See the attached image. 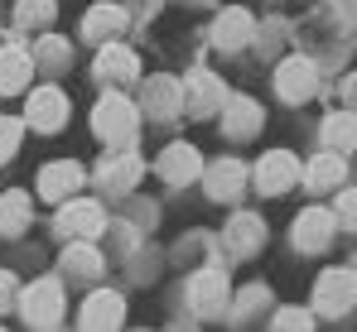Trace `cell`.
Here are the masks:
<instances>
[{"label":"cell","instance_id":"20","mask_svg":"<svg viewBox=\"0 0 357 332\" xmlns=\"http://www.w3.org/2000/svg\"><path fill=\"white\" fill-rule=\"evenodd\" d=\"M213 39H218L222 49H246V39H251V15H246V10H222L218 24H213Z\"/></svg>","mask_w":357,"mask_h":332},{"label":"cell","instance_id":"1","mask_svg":"<svg viewBox=\"0 0 357 332\" xmlns=\"http://www.w3.org/2000/svg\"><path fill=\"white\" fill-rule=\"evenodd\" d=\"M15 308L24 313L29 328H59L63 323V284L59 279H34V284H24Z\"/></svg>","mask_w":357,"mask_h":332},{"label":"cell","instance_id":"8","mask_svg":"<svg viewBox=\"0 0 357 332\" xmlns=\"http://www.w3.org/2000/svg\"><path fill=\"white\" fill-rule=\"evenodd\" d=\"M34 54L29 49H15V44H5L0 49V97H20L29 82H34Z\"/></svg>","mask_w":357,"mask_h":332},{"label":"cell","instance_id":"27","mask_svg":"<svg viewBox=\"0 0 357 332\" xmlns=\"http://www.w3.org/2000/svg\"><path fill=\"white\" fill-rule=\"evenodd\" d=\"M15 24H20V29H44V24H54V0H20V5H15Z\"/></svg>","mask_w":357,"mask_h":332},{"label":"cell","instance_id":"4","mask_svg":"<svg viewBox=\"0 0 357 332\" xmlns=\"http://www.w3.org/2000/svg\"><path fill=\"white\" fill-rule=\"evenodd\" d=\"M357 303V270H328V275H319L314 284V308L319 313H348Z\"/></svg>","mask_w":357,"mask_h":332},{"label":"cell","instance_id":"31","mask_svg":"<svg viewBox=\"0 0 357 332\" xmlns=\"http://www.w3.org/2000/svg\"><path fill=\"white\" fill-rule=\"evenodd\" d=\"M275 328H309V313L304 308H280L275 313Z\"/></svg>","mask_w":357,"mask_h":332},{"label":"cell","instance_id":"15","mask_svg":"<svg viewBox=\"0 0 357 332\" xmlns=\"http://www.w3.org/2000/svg\"><path fill=\"white\" fill-rule=\"evenodd\" d=\"M135 72H140V63H135L130 49H121V44H107V49L97 54V77H102V82H112V87L130 82Z\"/></svg>","mask_w":357,"mask_h":332},{"label":"cell","instance_id":"11","mask_svg":"<svg viewBox=\"0 0 357 332\" xmlns=\"http://www.w3.org/2000/svg\"><path fill=\"white\" fill-rule=\"evenodd\" d=\"M333 226H338V212H324V207H309L304 217L295 221V241L304 251H324L333 241Z\"/></svg>","mask_w":357,"mask_h":332},{"label":"cell","instance_id":"33","mask_svg":"<svg viewBox=\"0 0 357 332\" xmlns=\"http://www.w3.org/2000/svg\"><path fill=\"white\" fill-rule=\"evenodd\" d=\"M348 97H353V102H357V77H353V82H348Z\"/></svg>","mask_w":357,"mask_h":332},{"label":"cell","instance_id":"14","mask_svg":"<svg viewBox=\"0 0 357 332\" xmlns=\"http://www.w3.org/2000/svg\"><path fill=\"white\" fill-rule=\"evenodd\" d=\"M160 178L165 183H188V178H198V168H203V159H198V150L193 145H169L165 155H160Z\"/></svg>","mask_w":357,"mask_h":332},{"label":"cell","instance_id":"28","mask_svg":"<svg viewBox=\"0 0 357 332\" xmlns=\"http://www.w3.org/2000/svg\"><path fill=\"white\" fill-rule=\"evenodd\" d=\"M20 140H24V120H15V116H0V164H10V159H15Z\"/></svg>","mask_w":357,"mask_h":332},{"label":"cell","instance_id":"2","mask_svg":"<svg viewBox=\"0 0 357 332\" xmlns=\"http://www.w3.org/2000/svg\"><path fill=\"white\" fill-rule=\"evenodd\" d=\"M135 106L121 97V92H112V97H102L97 102V111H92V130L107 140V145H130L135 140Z\"/></svg>","mask_w":357,"mask_h":332},{"label":"cell","instance_id":"25","mask_svg":"<svg viewBox=\"0 0 357 332\" xmlns=\"http://www.w3.org/2000/svg\"><path fill=\"white\" fill-rule=\"evenodd\" d=\"M140 168H145V164H140L135 155H116V159H107V168L97 173V183H102V188H112V193H126V188L140 178Z\"/></svg>","mask_w":357,"mask_h":332},{"label":"cell","instance_id":"30","mask_svg":"<svg viewBox=\"0 0 357 332\" xmlns=\"http://www.w3.org/2000/svg\"><path fill=\"white\" fill-rule=\"evenodd\" d=\"M15 303H20V284H15L10 270H0V313H5V308H15Z\"/></svg>","mask_w":357,"mask_h":332},{"label":"cell","instance_id":"6","mask_svg":"<svg viewBox=\"0 0 357 332\" xmlns=\"http://www.w3.org/2000/svg\"><path fill=\"white\" fill-rule=\"evenodd\" d=\"M102 226H107L102 203H77V198L59 203V231H63V236H73V241H92Z\"/></svg>","mask_w":357,"mask_h":332},{"label":"cell","instance_id":"29","mask_svg":"<svg viewBox=\"0 0 357 332\" xmlns=\"http://www.w3.org/2000/svg\"><path fill=\"white\" fill-rule=\"evenodd\" d=\"M34 63H39V68H49V72H59V68H68V44L49 34V39H44V44L34 49Z\"/></svg>","mask_w":357,"mask_h":332},{"label":"cell","instance_id":"18","mask_svg":"<svg viewBox=\"0 0 357 332\" xmlns=\"http://www.w3.org/2000/svg\"><path fill=\"white\" fill-rule=\"evenodd\" d=\"M222 125H227L237 140H246V135H256V125H261V106H256L251 97H227V102H222Z\"/></svg>","mask_w":357,"mask_h":332},{"label":"cell","instance_id":"5","mask_svg":"<svg viewBox=\"0 0 357 332\" xmlns=\"http://www.w3.org/2000/svg\"><path fill=\"white\" fill-rule=\"evenodd\" d=\"M24 125H34L44 135L63 130L68 125V97H63V87H34L29 92V106H24Z\"/></svg>","mask_w":357,"mask_h":332},{"label":"cell","instance_id":"13","mask_svg":"<svg viewBox=\"0 0 357 332\" xmlns=\"http://www.w3.org/2000/svg\"><path fill=\"white\" fill-rule=\"evenodd\" d=\"M29 221H34V203H29V193H20V188L0 193V236H24Z\"/></svg>","mask_w":357,"mask_h":332},{"label":"cell","instance_id":"32","mask_svg":"<svg viewBox=\"0 0 357 332\" xmlns=\"http://www.w3.org/2000/svg\"><path fill=\"white\" fill-rule=\"evenodd\" d=\"M338 221H343V226H357V188L338 198Z\"/></svg>","mask_w":357,"mask_h":332},{"label":"cell","instance_id":"22","mask_svg":"<svg viewBox=\"0 0 357 332\" xmlns=\"http://www.w3.org/2000/svg\"><path fill=\"white\" fill-rule=\"evenodd\" d=\"M261 241H266V221L261 217H251V212L232 217V226H227V246H232L237 255H251Z\"/></svg>","mask_w":357,"mask_h":332},{"label":"cell","instance_id":"10","mask_svg":"<svg viewBox=\"0 0 357 332\" xmlns=\"http://www.w3.org/2000/svg\"><path fill=\"white\" fill-rule=\"evenodd\" d=\"M314 82H319V68L309 58H285L280 72H275V87L285 102H309L314 97Z\"/></svg>","mask_w":357,"mask_h":332},{"label":"cell","instance_id":"21","mask_svg":"<svg viewBox=\"0 0 357 332\" xmlns=\"http://www.w3.org/2000/svg\"><path fill=\"white\" fill-rule=\"evenodd\" d=\"M343 173H348L343 155H338V150H328V155H319L314 164L304 168V183H309L314 193H324V188H338V183H343Z\"/></svg>","mask_w":357,"mask_h":332},{"label":"cell","instance_id":"17","mask_svg":"<svg viewBox=\"0 0 357 332\" xmlns=\"http://www.w3.org/2000/svg\"><path fill=\"white\" fill-rule=\"evenodd\" d=\"M241 188H246V168L237 159H222V164L208 168V193H213V203H232Z\"/></svg>","mask_w":357,"mask_h":332},{"label":"cell","instance_id":"23","mask_svg":"<svg viewBox=\"0 0 357 332\" xmlns=\"http://www.w3.org/2000/svg\"><path fill=\"white\" fill-rule=\"evenodd\" d=\"M178 106H183V87H178V82L155 77V82L145 87V111H150V116H174Z\"/></svg>","mask_w":357,"mask_h":332},{"label":"cell","instance_id":"19","mask_svg":"<svg viewBox=\"0 0 357 332\" xmlns=\"http://www.w3.org/2000/svg\"><path fill=\"white\" fill-rule=\"evenodd\" d=\"M63 275L97 279V275H102V255H97V246H92V241H73V246L63 251Z\"/></svg>","mask_w":357,"mask_h":332},{"label":"cell","instance_id":"12","mask_svg":"<svg viewBox=\"0 0 357 332\" xmlns=\"http://www.w3.org/2000/svg\"><path fill=\"white\" fill-rule=\"evenodd\" d=\"M121 318H126V299L121 294H112V289H97L87 303H82V328H116Z\"/></svg>","mask_w":357,"mask_h":332},{"label":"cell","instance_id":"24","mask_svg":"<svg viewBox=\"0 0 357 332\" xmlns=\"http://www.w3.org/2000/svg\"><path fill=\"white\" fill-rule=\"evenodd\" d=\"M324 140H328V150H338V155L357 150V111L328 116V120H324Z\"/></svg>","mask_w":357,"mask_h":332},{"label":"cell","instance_id":"9","mask_svg":"<svg viewBox=\"0 0 357 332\" xmlns=\"http://www.w3.org/2000/svg\"><path fill=\"white\" fill-rule=\"evenodd\" d=\"M77 188H82V168L73 164V159H54L39 173V198L44 203H68Z\"/></svg>","mask_w":357,"mask_h":332},{"label":"cell","instance_id":"3","mask_svg":"<svg viewBox=\"0 0 357 332\" xmlns=\"http://www.w3.org/2000/svg\"><path fill=\"white\" fill-rule=\"evenodd\" d=\"M227 299H232L227 275H218V270H198V275L188 279V308H193L198 318H218V313H227Z\"/></svg>","mask_w":357,"mask_h":332},{"label":"cell","instance_id":"26","mask_svg":"<svg viewBox=\"0 0 357 332\" xmlns=\"http://www.w3.org/2000/svg\"><path fill=\"white\" fill-rule=\"evenodd\" d=\"M121 24H126V15H121L116 5H92V15L82 19V34L87 39H112Z\"/></svg>","mask_w":357,"mask_h":332},{"label":"cell","instance_id":"7","mask_svg":"<svg viewBox=\"0 0 357 332\" xmlns=\"http://www.w3.org/2000/svg\"><path fill=\"white\" fill-rule=\"evenodd\" d=\"M299 173H304V168H299V159L290 150H271V155L256 164V188H261V193H285L290 183H299Z\"/></svg>","mask_w":357,"mask_h":332},{"label":"cell","instance_id":"16","mask_svg":"<svg viewBox=\"0 0 357 332\" xmlns=\"http://www.w3.org/2000/svg\"><path fill=\"white\" fill-rule=\"evenodd\" d=\"M218 102H227V92L218 87V77H213V72H193V77L183 82V106L193 111V116L213 111Z\"/></svg>","mask_w":357,"mask_h":332}]
</instances>
